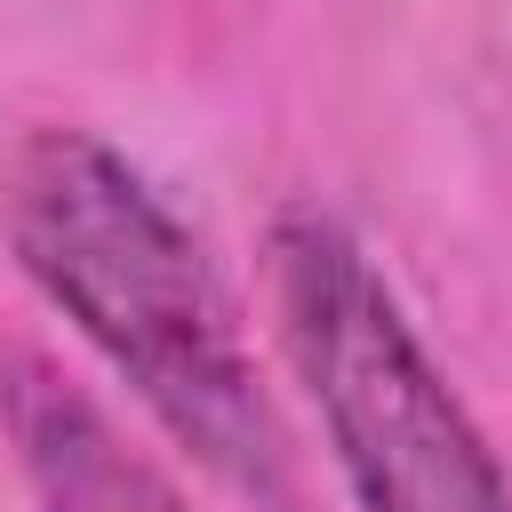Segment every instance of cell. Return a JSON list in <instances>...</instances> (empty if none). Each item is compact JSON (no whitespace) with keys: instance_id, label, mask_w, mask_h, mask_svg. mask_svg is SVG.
Wrapping results in <instances>:
<instances>
[{"instance_id":"3","label":"cell","mask_w":512,"mask_h":512,"mask_svg":"<svg viewBox=\"0 0 512 512\" xmlns=\"http://www.w3.org/2000/svg\"><path fill=\"white\" fill-rule=\"evenodd\" d=\"M0 424L40 512H184L168 472L128 448L112 416L32 352L0 360Z\"/></svg>"},{"instance_id":"2","label":"cell","mask_w":512,"mask_h":512,"mask_svg":"<svg viewBox=\"0 0 512 512\" xmlns=\"http://www.w3.org/2000/svg\"><path fill=\"white\" fill-rule=\"evenodd\" d=\"M272 296L288 368L360 512H512V472L336 216L288 208L272 224Z\"/></svg>"},{"instance_id":"1","label":"cell","mask_w":512,"mask_h":512,"mask_svg":"<svg viewBox=\"0 0 512 512\" xmlns=\"http://www.w3.org/2000/svg\"><path fill=\"white\" fill-rule=\"evenodd\" d=\"M8 248L176 448L248 496H280V424L240 312L176 208L104 136L32 128L16 144Z\"/></svg>"}]
</instances>
